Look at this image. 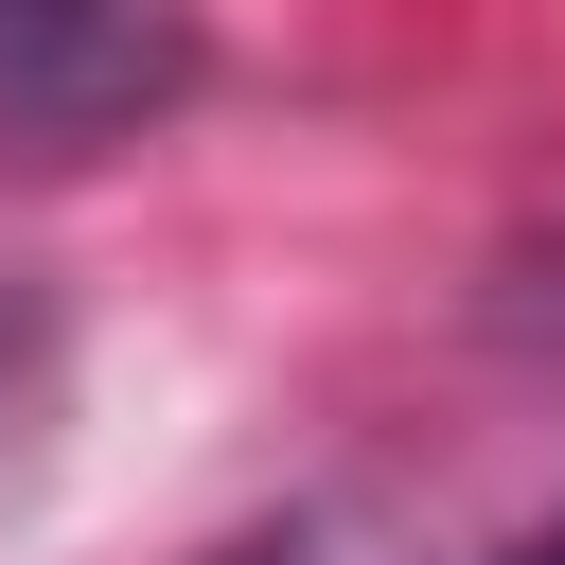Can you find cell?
Wrapping results in <instances>:
<instances>
[{"instance_id": "cell-1", "label": "cell", "mask_w": 565, "mask_h": 565, "mask_svg": "<svg viewBox=\"0 0 565 565\" xmlns=\"http://www.w3.org/2000/svg\"><path fill=\"white\" fill-rule=\"evenodd\" d=\"M141 88L124 0H0V141H71Z\"/></svg>"}, {"instance_id": "cell-2", "label": "cell", "mask_w": 565, "mask_h": 565, "mask_svg": "<svg viewBox=\"0 0 565 565\" xmlns=\"http://www.w3.org/2000/svg\"><path fill=\"white\" fill-rule=\"evenodd\" d=\"M53 424V300L35 282H0V477H18V441Z\"/></svg>"}, {"instance_id": "cell-3", "label": "cell", "mask_w": 565, "mask_h": 565, "mask_svg": "<svg viewBox=\"0 0 565 565\" xmlns=\"http://www.w3.org/2000/svg\"><path fill=\"white\" fill-rule=\"evenodd\" d=\"M230 565H406V547H388V512H353V494H318V512H282V530H247Z\"/></svg>"}, {"instance_id": "cell-4", "label": "cell", "mask_w": 565, "mask_h": 565, "mask_svg": "<svg viewBox=\"0 0 565 565\" xmlns=\"http://www.w3.org/2000/svg\"><path fill=\"white\" fill-rule=\"evenodd\" d=\"M530 565H565V530H547V547H530Z\"/></svg>"}]
</instances>
